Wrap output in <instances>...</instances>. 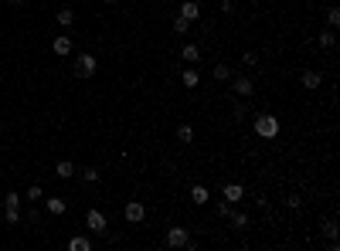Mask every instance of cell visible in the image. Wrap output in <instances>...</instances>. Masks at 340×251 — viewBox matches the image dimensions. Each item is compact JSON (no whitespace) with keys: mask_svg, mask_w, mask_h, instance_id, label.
Returning <instances> with one entry per match:
<instances>
[{"mask_svg":"<svg viewBox=\"0 0 340 251\" xmlns=\"http://www.w3.org/2000/svg\"><path fill=\"white\" fill-rule=\"evenodd\" d=\"M252 126H255V133H259L262 139H276V136H279V119L269 115V112H259Z\"/></svg>","mask_w":340,"mask_h":251,"instance_id":"obj_1","label":"cell"},{"mask_svg":"<svg viewBox=\"0 0 340 251\" xmlns=\"http://www.w3.org/2000/svg\"><path fill=\"white\" fill-rule=\"evenodd\" d=\"M95 68H99V61H95V55H89V51H82V55L75 58V65H72L75 78H92Z\"/></svg>","mask_w":340,"mask_h":251,"instance_id":"obj_2","label":"cell"},{"mask_svg":"<svg viewBox=\"0 0 340 251\" xmlns=\"http://www.w3.org/2000/svg\"><path fill=\"white\" fill-rule=\"evenodd\" d=\"M4 217H7V224H21V194H7L4 197Z\"/></svg>","mask_w":340,"mask_h":251,"instance_id":"obj_3","label":"cell"},{"mask_svg":"<svg viewBox=\"0 0 340 251\" xmlns=\"http://www.w3.org/2000/svg\"><path fill=\"white\" fill-rule=\"evenodd\" d=\"M85 228H89L92 234H106L109 221H106V214H102V211H95V207H92L89 214H85Z\"/></svg>","mask_w":340,"mask_h":251,"instance_id":"obj_4","label":"cell"},{"mask_svg":"<svg viewBox=\"0 0 340 251\" xmlns=\"http://www.w3.org/2000/svg\"><path fill=\"white\" fill-rule=\"evenodd\" d=\"M167 244H170V248H187V244H191L187 228H170L167 231Z\"/></svg>","mask_w":340,"mask_h":251,"instance_id":"obj_5","label":"cell"},{"mask_svg":"<svg viewBox=\"0 0 340 251\" xmlns=\"http://www.w3.org/2000/svg\"><path fill=\"white\" fill-rule=\"evenodd\" d=\"M221 197H225L228 204L235 207V204H242V200H245V187H242V183H225V190H221Z\"/></svg>","mask_w":340,"mask_h":251,"instance_id":"obj_6","label":"cell"},{"mask_svg":"<svg viewBox=\"0 0 340 251\" xmlns=\"http://www.w3.org/2000/svg\"><path fill=\"white\" fill-rule=\"evenodd\" d=\"M123 217L129 221V224H140V221L147 217V207L140 204V200H129V204H126V211H123Z\"/></svg>","mask_w":340,"mask_h":251,"instance_id":"obj_7","label":"cell"},{"mask_svg":"<svg viewBox=\"0 0 340 251\" xmlns=\"http://www.w3.org/2000/svg\"><path fill=\"white\" fill-rule=\"evenodd\" d=\"M320 85H323V71H313V68L303 71V89L306 92H317Z\"/></svg>","mask_w":340,"mask_h":251,"instance_id":"obj_8","label":"cell"},{"mask_svg":"<svg viewBox=\"0 0 340 251\" xmlns=\"http://www.w3.org/2000/svg\"><path fill=\"white\" fill-rule=\"evenodd\" d=\"M191 200L194 204H208V200H211V190H208L204 183H194L191 187Z\"/></svg>","mask_w":340,"mask_h":251,"instance_id":"obj_9","label":"cell"},{"mask_svg":"<svg viewBox=\"0 0 340 251\" xmlns=\"http://www.w3.org/2000/svg\"><path fill=\"white\" fill-rule=\"evenodd\" d=\"M181 17H187V21H197V17H201V7H197V4H194V0H184L181 4Z\"/></svg>","mask_w":340,"mask_h":251,"instance_id":"obj_10","label":"cell"},{"mask_svg":"<svg viewBox=\"0 0 340 251\" xmlns=\"http://www.w3.org/2000/svg\"><path fill=\"white\" fill-rule=\"evenodd\" d=\"M55 177H58V180H72V177H75V163H72V160H61L55 166Z\"/></svg>","mask_w":340,"mask_h":251,"instance_id":"obj_11","label":"cell"},{"mask_svg":"<svg viewBox=\"0 0 340 251\" xmlns=\"http://www.w3.org/2000/svg\"><path fill=\"white\" fill-rule=\"evenodd\" d=\"M68 211V204H65V197H48V214H55V217H61Z\"/></svg>","mask_w":340,"mask_h":251,"instance_id":"obj_12","label":"cell"},{"mask_svg":"<svg viewBox=\"0 0 340 251\" xmlns=\"http://www.w3.org/2000/svg\"><path fill=\"white\" fill-rule=\"evenodd\" d=\"M51 51H55V55H72V37H55V41H51Z\"/></svg>","mask_w":340,"mask_h":251,"instance_id":"obj_13","label":"cell"},{"mask_svg":"<svg viewBox=\"0 0 340 251\" xmlns=\"http://www.w3.org/2000/svg\"><path fill=\"white\" fill-rule=\"evenodd\" d=\"M181 58L187 61V65H197V61H201V48H197V45H184Z\"/></svg>","mask_w":340,"mask_h":251,"instance_id":"obj_14","label":"cell"},{"mask_svg":"<svg viewBox=\"0 0 340 251\" xmlns=\"http://www.w3.org/2000/svg\"><path fill=\"white\" fill-rule=\"evenodd\" d=\"M68 251H92V241L85 234H75V238L68 241Z\"/></svg>","mask_w":340,"mask_h":251,"instance_id":"obj_15","label":"cell"},{"mask_svg":"<svg viewBox=\"0 0 340 251\" xmlns=\"http://www.w3.org/2000/svg\"><path fill=\"white\" fill-rule=\"evenodd\" d=\"M58 24H61V27H72V24H75V11H72V7H58Z\"/></svg>","mask_w":340,"mask_h":251,"instance_id":"obj_16","label":"cell"},{"mask_svg":"<svg viewBox=\"0 0 340 251\" xmlns=\"http://www.w3.org/2000/svg\"><path fill=\"white\" fill-rule=\"evenodd\" d=\"M323 234L330 238V251H337V221H323Z\"/></svg>","mask_w":340,"mask_h":251,"instance_id":"obj_17","label":"cell"},{"mask_svg":"<svg viewBox=\"0 0 340 251\" xmlns=\"http://www.w3.org/2000/svg\"><path fill=\"white\" fill-rule=\"evenodd\" d=\"M181 78H184V85H187V89H197L201 75H197V68H184V71H181Z\"/></svg>","mask_w":340,"mask_h":251,"instance_id":"obj_18","label":"cell"},{"mask_svg":"<svg viewBox=\"0 0 340 251\" xmlns=\"http://www.w3.org/2000/svg\"><path fill=\"white\" fill-rule=\"evenodd\" d=\"M252 89H255L252 78H245V75H238V78H235V92H238V95H252Z\"/></svg>","mask_w":340,"mask_h":251,"instance_id":"obj_19","label":"cell"},{"mask_svg":"<svg viewBox=\"0 0 340 251\" xmlns=\"http://www.w3.org/2000/svg\"><path fill=\"white\" fill-rule=\"evenodd\" d=\"M231 228H249V214H242V211H231Z\"/></svg>","mask_w":340,"mask_h":251,"instance_id":"obj_20","label":"cell"},{"mask_svg":"<svg viewBox=\"0 0 340 251\" xmlns=\"http://www.w3.org/2000/svg\"><path fill=\"white\" fill-rule=\"evenodd\" d=\"M177 139H181V143H194V129H191L187 122L177 126Z\"/></svg>","mask_w":340,"mask_h":251,"instance_id":"obj_21","label":"cell"},{"mask_svg":"<svg viewBox=\"0 0 340 251\" xmlns=\"http://www.w3.org/2000/svg\"><path fill=\"white\" fill-rule=\"evenodd\" d=\"M174 31H177V34H187V31H191V21L177 14V17H174Z\"/></svg>","mask_w":340,"mask_h":251,"instance_id":"obj_22","label":"cell"},{"mask_svg":"<svg viewBox=\"0 0 340 251\" xmlns=\"http://www.w3.org/2000/svg\"><path fill=\"white\" fill-rule=\"evenodd\" d=\"M99 177H102V173L95 170V166H85V170H82V180H85V183H99Z\"/></svg>","mask_w":340,"mask_h":251,"instance_id":"obj_23","label":"cell"},{"mask_svg":"<svg viewBox=\"0 0 340 251\" xmlns=\"http://www.w3.org/2000/svg\"><path fill=\"white\" fill-rule=\"evenodd\" d=\"M215 78L218 81H228V78H231V65H215Z\"/></svg>","mask_w":340,"mask_h":251,"instance_id":"obj_24","label":"cell"},{"mask_svg":"<svg viewBox=\"0 0 340 251\" xmlns=\"http://www.w3.org/2000/svg\"><path fill=\"white\" fill-rule=\"evenodd\" d=\"M337 45V34H333V31H323V34H320V48H333Z\"/></svg>","mask_w":340,"mask_h":251,"instance_id":"obj_25","label":"cell"},{"mask_svg":"<svg viewBox=\"0 0 340 251\" xmlns=\"http://www.w3.org/2000/svg\"><path fill=\"white\" fill-rule=\"evenodd\" d=\"M286 207H289V211H299V207H303V197H299V194H289Z\"/></svg>","mask_w":340,"mask_h":251,"instance_id":"obj_26","label":"cell"},{"mask_svg":"<svg viewBox=\"0 0 340 251\" xmlns=\"http://www.w3.org/2000/svg\"><path fill=\"white\" fill-rule=\"evenodd\" d=\"M27 200H41V197H45V190H41V187H27Z\"/></svg>","mask_w":340,"mask_h":251,"instance_id":"obj_27","label":"cell"},{"mask_svg":"<svg viewBox=\"0 0 340 251\" xmlns=\"http://www.w3.org/2000/svg\"><path fill=\"white\" fill-rule=\"evenodd\" d=\"M327 21H330V27H337V24H340V11H337V7H330V11H327Z\"/></svg>","mask_w":340,"mask_h":251,"instance_id":"obj_28","label":"cell"},{"mask_svg":"<svg viewBox=\"0 0 340 251\" xmlns=\"http://www.w3.org/2000/svg\"><path fill=\"white\" fill-rule=\"evenodd\" d=\"M231 214V204H228V200H221V204H218V217H228Z\"/></svg>","mask_w":340,"mask_h":251,"instance_id":"obj_29","label":"cell"},{"mask_svg":"<svg viewBox=\"0 0 340 251\" xmlns=\"http://www.w3.org/2000/svg\"><path fill=\"white\" fill-rule=\"evenodd\" d=\"M231 7H235V0H221V11L225 14H231Z\"/></svg>","mask_w":340,"mask_h":251,"instance_id":"obj_30","label":"cell"},{"mask_svg":"<svg viewBox=\"0 0 340 251\" xmlns=\"http://www.w3.org/2000/svg\"><path fill=\"white\" fill-rule=\"evenodd\" d=\"M11 4H24V0H11Z\"/></svg>","mask_w":340,"mask_h":251,"instance_id":"obj_31","label":"cell"},{"mask_svg":"<svg viewBox=\"0 0 340 251\" xmlns=\"http://www.w3.org/2000/svg\"><path fill=\"white\" fill-rule=\"evenodd\" d=\"M106 4H116V0H106Z\"/></svg>","mask_w":340,"mask_h":251,"instance_id":"obj_32","label":"cell"},{"mask_svg":"<svg viewBox=\"0 0 340 251\" xmlns=\"http://www.w3.org/2000/svg\"><path fill=\"white\" fill-rule=\"evenodd\" d=\"M0 214H4V207H0Z\"/></svg>","mask_w":340,"mask_h":251,"instance_id":"obj_33","label":"cell"}]
</instances>
